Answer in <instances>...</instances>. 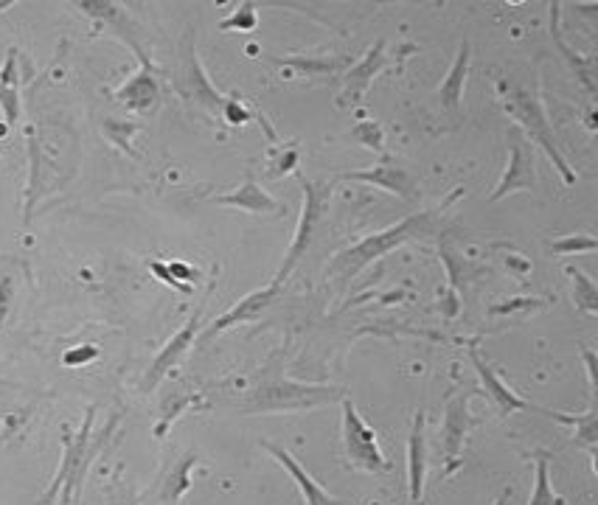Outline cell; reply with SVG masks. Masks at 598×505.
I'll list each match as a JSON object with an SVG mask.
<instances>
[{"instance_id":"6da1fadb","label":"cell","mask_w":598,"mask_h":505,"mask_svg":"<svg viewBox=\"0 0 598 505\" xmlns=\"http://www.w3.org/2000/svg\"><path fill=\"white\" fill-rule=\"evenodd\" d=\"M436 214L438 211L413 214V217L402 219V222H396V225L385 228V231L365 236V239H360L357 245H351L349 250L337 253L335 264L329 267V273L326 275L340 278V281H351V278H357L368 264L380 261L382 256L391 253L394 247L405 245V242L416 239V236H430V233L436 231Z\"/></svg>"},{"instance_id":"7a4b0ae2","label":"cell","mask_w":598,"mask_h":505,"mask_svg":"<svg viewBox=\"0 0 598 505\" xmlns=\"http://www.w3.org/2000/svg\"><path fill=\"white\" fill-rule=\"evenodd\" d=\"M93 416H96V407H90L88 416L82 421V427H79V433L68 435V438H62V463H59L57 475L51 480V486L45 491L43 497H40V503L37 505H54V500L59 497V503L62 505H76L79 500V491H82V480H85V472H88L90 458L102 449V438L107 433H113V424L104 430V435H99V441L96 444H90V430H93Z\"/></svg>"},{"instance_id":"3957f363","label":"cell","mask_w":598,"mask_h":505,"mask_svg":"<svg viewBox=\"0 0 598 505\" xmlns=\"http://www.w3.org/2000/svg\"><path fill=\"white\" fill-rule=\"evenodd\" d=\"M500 104H503V110L509 113V118H514V121L520 124V130L526 132L528 138L540 146L548 158L554 160L556 172L562 174V180H565L568 186H573V183H576V174L570 172L568 160L562 158V149L556 144V135L554 130H551V124H548V116H545V107H542L540 96L528 93L526 87H506L500 82Z\"/></svg>"},{"instance_id":"277c9868","label":"cell","mask_w":598,"mask_h":505,"mask_svg":"<svg viewBox=\"0 0 598 505\" xmlns=\"http://www.w3.org/2000/svg\"><path fill=\"white\" fill-rule=\"evenodd\" d=\"M346 393L340 388H326V385H304V382H292V379H276L250 390L245 399V413H281V410H312L323 407L337 399H343Z\"/></svg>"},{"instance_id":"5b68a950","label":"cell","mask_w":598,"mask_h":505,"mask_svg":"<svg viewBox=\"0 0 598 505\" xmlns=\"http://www.w3.org/2000/svg\"><path fill=\"white\" fill-rule=\"evenodd\" d=\"M175 90L183 99L205 110L208 116H222V104L225 96L217 87L211 85L208 73H205L203 62L197 57V45H194V34L186 31L183 43L177 48V68H175Z\"/></svg>"},{"instance_id":"8992f818","label":"cell","mask_w":598,"mask_h":505,"mask_svg":"<svg viewBox=\"0 0 598 505\" xmlns=\"http://www.w3.org/2000/svg\"><path fill=\"white\" fill-rule=\"evenodd\" d=\"M298 180H301V188H304V208H301V217H298V225H295V236H292V245L287 250V256H284V264H281V270L273 278V284H278V287H284V281L292 275L295 264L307 253L309 242H312V236L318 231L323 214H326V208L332 202V183H312L307 177H298Z\"/></svg>"},{"instance_id":"52a82bcc","label":"cell","mask_w":598,"mask_h":505,"mask_svg":"<svg viewBox=\"0 0 598 505\" xmlns=\"http://www.w3.org/2000/svg\"><path fill=\"white\" fill-rule=\"evenodd\" d=\"M340 402H343V449H346L351 466L360 472H371V475L388 472L391 463L382 455L377 433L365 424L349 396H343Z\"/></svg>"},{"instance_id":"ba28073f","label":"cell","mask_w":598,"mask_h":505,"mask_svg":"<svg viewBox=\"0 0 598 505\" xmlns=\"http://www.w3.org/2000/svg\"><path fill=\"white\" fill-rule=\"evenodd\" d=\"M540 180H537V160H534V149H528L526 138L517 130L509 132V163L506 172L500 174L495 191L489 194V202L503 200L517 191H537Z\"/></svg>"},{"instance_id":"9c48e42d","label":"cell","mask_w":598,"mask_h":505,"mask_svg":"<svg viewBox=\"0 0 598 505\" xmlns=\"http://www.w3.org/2000/svg\"><path fill=\"white\" fill-rule=\"evenodd\" d=\"M469 402H472V390L464 393H450L444 402V424H441V452L447 461V472H453L461 458V449L467 435L472 433V427L478 424V419L469 413Z\"/></svg>"},{"instance_id":"30bf717a","label":"cell","mask_w":598,"mask_h":505,"mask_svg":"<svg viewBox=\"0 0 598 505\" xmlns=\"http://www.w3.org/2000/svg\"><path fill=\"white\" fill-rule=\"evenodd\" d=\"M200 320H203V309H197V312L186 320V326L161 348V354L152 360V365H149V371H146L144 376V382H141V390H144V393H152V390L158 388L163 376L169 374L177 362L189 354V348L194 346V340H197V334H200Z\"/></svg>"},{"instance_id":"8fae6325","label":"cell","mask_w":598,"mask_h":505,"mask_svg":"<svg viewBox=\"0 0 598 505\" xmlns=\"http://www.w3.org/2000/svg\"><path fill=\"white\" fill-rule=\"evenodd\" d=\"M76 9H82L85 15L96 17V20H104L118 40H121L124 45H130L132 51H135L138 65H152V59H149V54H146V48L141 45V29L135 26V20H132L127 12H121L118 3H107V0H79Z\"/></svg>"},{"instance_id":"7c38bea8","label":"cell","mask_w":598,"mask_h":505,"mask_svg":"<svg viewBox=\"0 0 598 505\" xmlns=\"http://www.w3.org/2000/svg\"><path fill=\"white\" fill-rule=\"evenodd\" d=\"M385 65H388V51H385V43L380 40V43H374L365 51V57L360 59L357 65H351L349 71L340 76V79H343V93L337 96V101H340L343 107L360 104L365 93H368L371 82L385 71Z\"/></svg>"},{"instance_id":"4fadbf2b","label":"cell","mask_w":598,"mask_h":505,"mask_svg":"<svg viewBox=\"0 0 598 505\" xmlns=\"http://www.w3.org/2000/svg\"><path fill=\"white\" fill-rule=\"evenodd\" d=\"M337 180H354V183H371V186L385 188L388 194H396L402 200L413 202L419 197V186L413 180V174L402 166H396L388 158H382V163L371 166V169H363V172H349L340 174Z\"/></svg>"},{"instance_id":"5bb4252c","label":"cell","mask_w":598,"mask_h":505,"mask_svg":"<svg viewBox=\"0 0 598 505\" xmlns=\"http://www.w3.org/2000/svg\"><path fill=\"white\" fill-rule=\"evenodd\" d=\"M278 292H281V287H278V284H267V287H262V289H253V292H250V295H245V298L236 303V306H231L225 315H219V318L214 320L208 329H205L200 340H203V343H208V340H214L217 334L228 332V329H231V326H236V323H248V320H256L262 309H267L270 303L276 301Z\"/></svg>"},{"instance_id":"9a60e30c","label":"cell","mask_w":598,"mask_h":505,"mask_svg":"<svg viewBox=\"0 0 598 505\" xmlns=\"http://www.w3.org/2000/svg\"><path fill=\"white\" fill-rule=\"evenodd\" d=\"M262 449H267L273 458L278 461V466L287 472V475L295 480V486H298V491L304 494V505H343L340 500H337L335 494H329V491L323 489L321 483L315 480V477L309 475L307 469L298 463V458L292 455L290 449L278 447V444H273V441H264L262 438Z\"/></svg>"},{"instance_id":"2e32d148","label":"cell","mask_w":598,"mask_h":505,"mask_svg":"<svg viewBox=\"0 0 598 505\" xmlns=\"http://www.w3.org/2000/svg\"><path fill=\"white\" fill-rule=\"evenodd\" d=\"M116 99L132 113H152L161 104V87L155 65H138V71L116 90Z\"/></svg>"},{"instance_id":"e0dca14e","label":"cell","mask_w":598,"mask_h":505,"mask_svg":"<svg viewBox=\"0 0 598 505\" xmlns=\"http://www.w3.org/2000/svg\"><path fill=\"white\" fill-rule=\"evenodd\" d=\"M469 360H472V365H475V371H478V376H481V385L486 388V393H489V399H492V404H495L500 416H511V413H517V410H528V407L534 410V404L526 402L520 393H514V390H511L509 385L495 374V368L483 360L475 348H469Z\"/></svg>"},{"instance_id":"ac0fdd59","label":"cell","mask_w":598,"mask_h":505,"mask_svg":"<svg viewBox=\"0 0 598 505\" xmlns=\"http://www.w3.org/2000/svg\"><path fill=\"white\" fill-rule=\"evenodd\" d=\"M214 205H225V208H239V211H248L253 217H262V214H270V217H281V202L276 197H270L256 180H245L242 186L236 191H228V194H219V197H211Z\"/></svg>"},{"instance_id":"d6986e66","label":"cell","mask_w":598,"mask_h":505,"mask_svg":"<svg viewBox=\"0 0 598 505\" xmlns=\"http://www.w3.org/2000/svg\"><path fill=\"white\" fill-rule=\"evenodd\" d=\"M424 477H427V438H424V410L416 413L408 438V489L410 505H422Z\"/></svg>"},{"instance_id":"ffe728a7","label":"cell","mask_w":598,"mask_h":505,"mask_svg":"<svg viewBox=\"0 0 598 505\" xmlns=\"http://www.w3.org/2000/svg\"><path fill=\"white\" fill-rule=\"evenodd\" d=\"M469 59H472V45H469V40H461L453 68L447 71L444 82L438 85V104H441V110H447V113H458V107H461L464 87H467L469 76Z\"/></svg>"},{"instance_id":"44dd1931","label":"cell","mask_w":598,"mask_h":505,"mask_svg":"<svg viewBox=\"0 0 598 505\" xmlns=\"http://www.w3.org/2000/svg\"><path fill=\"white\" fill-rule=\"evenodd\" d=\"M534 410L545 413L548 419L562 421V424L573 427V441H576V444H579L582 449H587V452H590V458H596V441H598L596 402L590 404V410H587L584 416H568V413H559V410H545V407H534Z\"/></svg>"},{"instance_id":"7402d4cb","label":"cell","mask_w":598,"mask_h":505,"mask_svg":"<svg viewBox=\"0 0 598 505\" xmlns=\"http://www.w3.org/2000/svg\"><path fill=\"white\" fill-rule=\"evenodd\" d=\"M534 461H537V472H534V491H531L528 505H565V500L551 486V469H548L551 452L534 449Z\"/></svg>"},{"instance_id":"603a6c76","label":"cell","mask_w":598,"mask_h":505,"mask_svg":"<svg viewBox=\"0 0 598 505\" xmlns=\"http://www.w3.org/2000/svg\"><path fill=\"white\" fill-rule=\"evenodd\" d=\"M197 463L194 452H186L180 461L172 466V472L166 475L161 486V503H177L186 491L191 489V466Z\"/></svg>"},{"instance_id":"cb8c5ba5","label":"cell","mask_w":598,"mask_h":505,"mask_svg":"<svg viewBox=\"0 0 598 505\" xmlns=\"http://www.w3.org/2000/svg\"><path fill=\"white\" fill-rule=\"evenodd\" d=\"M565 273H568V278L573 281V301H576V306H579L582 312H587V315H598L596 281L584 273V270L573 267V264H568V267H565Z\"/></svg>"},{"instance_id":"d4e9b609","label":"cell","mask_w":598,"mask_h":505,"mask_svg":"<svg viewBox=\"0 0 598 505\" xmlns=\"http://www.w3.org/2000/svg\"><path fill=\"white\" fill-rule=\"evenodd\" d=\"M197 402H200L197 393H177V396H172V399H166V402H163L161 421H158V427H155V438H163V435L169 433V427L180 419V413L189 410V407H194Z\"/></svg>"},{"instance_id":"484cf974","label":"cell","mask_w":598,"mask_h":505,"mask_svg":"<svg viewBox=\"0 0 598 505\" xmlns=\"http://www.w3.org/2000/svg\"><path fill=\"white\" fill-rule=\"evenodd\" d=\"M559 9H562L559 3H554V6H551V34H554V40L559 43V48H562V54H565V57L573 62V68L579 71V79L584 82V87H587L590 93H596V82H593V71H590V62H582V59H579V54H573L568 45L559 40Z\"/></svg>"},{"instance_id":"4316f807","label":"cell","mask_w":598,"mask_h":505,"mask_svg":"<svg viewBox=\"0 0 598 505\" xmlns=\"http://www.w3.org/2000/svg\"><path fill=\"white\" fill-rule=\"evenodd\" d=\"M278 62H284V65H292V68H301V71H307L309 76H321V73H337L346 68V59L332 57V59H321V57H284L278 59Z\"/></svg>"},{"instance_id":"83f0119b","label":"cell","mask_w":598,"mask_h":505,"mask_svg":"<svg viewBox=\"0 0 598 505\" xmlns=\"http://www.w3.org/2000/svg\"><path fill=\"white\" fill-rule=\"evenodd\" d=\"M351 138L360 146H365V149L377 152L380 158H388V155H385V132H382L380 121H360V124L351 130Z\"/></svg>"},{"instance_id":"f1b7e54d","label":"cell","mask_w":598,"mask_h":505,"mask_svg":"<svg viewBox=\"0 0 598 505\" xmlns=\"http://www.w3.org/2000/svg\"><path fill=\"white\" fill-rule=\"evenodd\" d=\"M548 250L556 256H573V253H593L598 247L596 236H587V233H573V236H562L556 242H548Z\"/></svg>"},{"instance_id":"f546056e","label":"cell","mask_w":598,"mask_h":505,"mask_svg":"<svg viewBox=\"0 0 598 505\" xmlns=\"http://www.w3.org/2000/svg\"><path fill=\"white\" fill-rule=\"evenodd\" d=\"M256 26H259V15H256V6L250 0L217 23L219 31H253Z\"/></svg>"},{"instance_id":"4dcf8cb0","label":"cell","mask_w":598,"mask_h":505,"mask_svg":"<svg viewBox=\"0 0 598 505\" xmlns=\"http://www.w3.org/2000/svg\"><path fill=\"white\" fill-rule=\"evenodd\" d=\"M253 116H256V113L245 107V101H239L236 96H231V99L225 96V104H222V116L219 118H222L228 127H245V124H248Z\"/></svg>"},{"instance_id":"1f68e13d","label":"cell","mask_w":598,"mask_h":505,"mask_svg":"<svg viewBox=\"0 0 598 505\" xmlns=\"http://www.w3.org/2000/svg\"><path fill=\"white\" fill-rule=\"evenodd\" d=\"M0 110L9 127H15L20 118V90L17 85H0Z\"/></svg>"},{"instance_id":"d6a6232c","label":"cell","mask_w":598,"mask_h":505,"mask_svg":"<svg viewBox=\"0 0 598 505\" xmlns=\"http://www.w3.org/2000/svg\"><path fill=\"white\" fill-rule=\"evenodd\" d=\"M12 303H15V281L9 275H0V326L9 318Z\"/></svg>"},{"instance_id":"836d02e7","label":"cell","mask_w":598,"mask_h":505,"mask_svg":"<svg viewBox=\"0 0 598 505\" xmlns=\"http://www.w3.org/2000/svg\"><path fill=\"white\" fill-rule=\"evenodd\" d=\"M96 357H99V348L96 346H76L62 357V362L71 365V368H76V365H88V362H93Z\"/></svg>"},{"instance_id":"e575fe53","label":"cell","mask_w":598,"mask_h":505,"mask_svg":"<svg viewBox=\"0 0 598 505\" xmlns=\"http://www.w3.org/2000/svg\"><path fill=\"white\" fill-rule=\"evenodd\" d=\"M149 270H152V275H158L166 287L177 289V292H191V287H186V284H180L175 275H172V270H169V264H161V261H149Z\"/></svg>"},{"instance_id":"d590c367","label":"cell","mask_w":598,"mask_h":505,"mask_svg":"<svg viewBox=\"0 0 598 505\" xmlns=\"http://www.w3.org/2000/svg\"><path fill=\"white\" fill-rule=\"evenodd\" d=\"M542 306V301H534V298H517V301L503 303V306H492L489 315H503V312H517V309H537Z\"/></svg>"},{"instance_id":"8d00e7d4","label":"cell","mask_w":598,"mask_h":505,"mask_svg":"<svg viewBox=\"0 0 598 505\" xmlns=\"http://www.w3.org/2000/svg\"><path fill=\"white\" fill-rule=\"evenodd\" d=\"M169 270H172V275H175L180 284H186V287H191V284L200 278V273H197L194 267H189V264H183V261H172Z\"/></svg>"},{"instance_id":"74e56055","label":"cell","mask_w":598,"mask_h":505,"mask_svg":"<svg viewBox=\"0 0 598 505\" xmlns=\"http://www.w3.org/2000/svg\"><path fill=\"white\" fill-rule=\"evenodd\" d=\"M582 360H584V365H587V376H590V393H596V382H598L596 351H593V348H584Z\"/></svg>"},{"instance_id":"f35d334b","label":"cell","mask_w":598,"mask_h":505,"mask_svg":"<svg viewBox=\"0 0 598 505\" xmlns=\"http://www.w3.org/2000/svg\"><path fill=\"white\" fill-rule=\"evenodd\" d=\"M15 6V0H0V15L6 12V9H12Z\"/></svg>"},{"instance_id":"ab89813d","label":"cell","mask_w":598,"mask_h":505,"mask_svg":"<svg viewBox=\"0 0 598 505\" xmlns=\"http://www.w3.org/2000/svg\"><path fill=\"white\" fill-rule=\"evenodd\" d=\"M130 505H138V500H135V497H132V500H130Z\"/></svg>"}]
</instances>
